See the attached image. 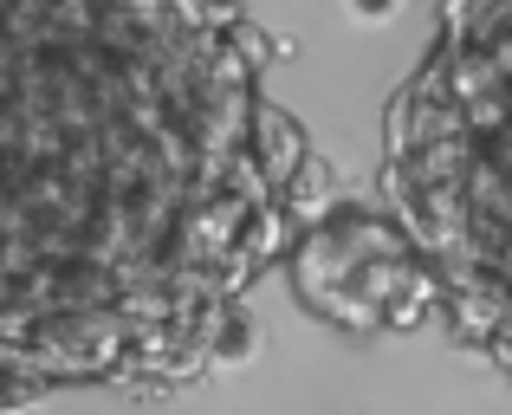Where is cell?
Returning <instances> with one entry per match:
<instances>
[{
  "instance_id": "cell-1",
  "label": "cell",
  "mask_w": 512,
  "mask_h": 415,
  "mask_svg": "<svg viewBox=\"0 0 512 415\" xmlns=\"http://www.w3.org/2000/svg\"><path fill=\"white\" fill-rule=\"evenodd\" d=\"M292 176L234 0H0V409L221 364Z\"/></svg>"
},
{
  "instance_id": "cell-2",
  "label": "cell",
  "mask_w": 512,
  "mask_h": 415,
  "mask_svg": "<svg viewBox=\"0 0 512 415\" xmlns=\"http://www.w3.org/2000/svg\"><path fill=\"white\" fill-rule=\"evenodd\" d=\"M389 202L448 312L512 357V0H461L389 111Z\"/></svg>"
}]
</instances>
